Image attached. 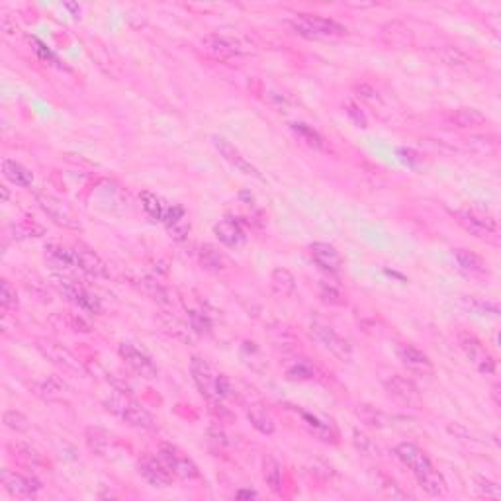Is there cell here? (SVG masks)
<instances>
[{
  "label": "cell",
  "mask_w": 501,
  "mask_h": 501,
  "mask_svg": "<svg viewBox=\"0 0 501 501\" xmlns=\"http://www.w3.org/2000/svg\"><path fill=\"white\" fill-rule=\"evenodd\" d=\"M0 480H2L4 490L10 495H14V497H20V500H32L41 490L40 480H35L32 476H22V474H16V472H10L9 468L2 470Z\"/></svg>",
  "instance_id": "cell-12"
},
{
  "label": "cell",
  "mask_w": 501,
  "mask_h": 501,
  "mask_svg": "<svg viewBox=\"0 0 501 501\" xmlns=\"http://www.w3.org/2000/svg\"><path fill=\"white\" fill-rule=\"evenodd\" d=\"M454 218L470 235H474L478 239H484V241L497 239V221L490 214L466 208V210L454 211Z\"/></svg>",
  "instance_id": "cell-5"
},
{
  "label": "cell",
  "mask_w": 501,
  "mask_h": 501,
  "mask_svg": "<svg viewBox=\"0 0 501 501\" xmlns=\"http://www.w3.org/2000/svg\"><path fill=\"white\" fill-rule=\"evenodd\" d=\"M2 175H4V178L10 180L12 185L22 186V188H28V186H32L33 182L32 172L26 169V167H22L20 163L12 161V159H4V161H2Z\"/></svg>",
  "instance_id": "cell-24"
},
{
  "label": "cell",
  "mask_w": 501,
  "mask_h": 501,
  "mask_svg": "<svg viewBox=\"0 0 501 501\" xmlns=\"http://www.w3.org/2000/svg\"><path fill=\"white\" fill-rule=\"evenodd\" d=\"M294 32L307 40H339L347 35V28L331 18L316 16V14H298L290 20Z\"/></svg>",
  "instance_id": "cell-3"
},
{
  "label": "cell",
  "mask_w": 501,
  "mask_h": 501,
  "mask_svg": "<svg viewBox=\"0 0 501 501\" xmlns=\"http://www.w3.org/2000/svg\"><path fill=\"white\" fill-rule=\"evenodd\" d=\"M159 456L167 464V468L172 472V476L182 478V480L200 478V470L196 466V462L188 454L182 453L178 446L170 445V443H163L161 448H159Z\"/></svg>",
  "instance_id": "cell-7"
},
{
  "label": "cell",
  "mask_w": 501,
  "mask_h": 501,
  "mask_svg": "<svg viewBox=\"0 0 501 501\" xmlns=\"http://www.w3.org/2000/svg\"><path fill=\"white\" fill-rule=\"evenodd\" d=\"M214 147L218 149V153L226 159L231 167H235V169L239 170V172H243V175H249V177H255V178H263L260 177V172L257 167H253L245 157H243L241 153H239V149H235L227 139L219 138V136H214Z\"/></svg>",
  "instance_id": "cell-19"
},
{
  "label": "cell",
  "mask_w": 501,
  "mask_h": 501,
  "mask_svg": "<svg viewBox=\"0 0 501 501\" xmlns=\"http://www.w3.org/2000/svg\"><path fill=\"white\" fill-rule=\"evenodd\" d=\"M0 306H2L4 312H10V309H16L18 307L16 290L12 288V284L6 278L0 282Z\"/></svg>",
  "instance_id": "cell-35"
},
{
  "label": "cell",
  "mask_w": 501,
  "mask_h": 501,
  "mask_svg": "<svg viewBox=\"0 0 501 501\" xmlns=\"http://www.w3.org/2000/svg\"><path fill=\"white\" fill-rule=\"evenodd\" d=\"M396 355L400 358V363L404 364L405 368L413 374L419 376H429L433 374V363L421 348H417L412 343H397Z\"/></svg>",
  "instance_id": "cell-14"
},
{
  "label": "cell",
  "mask_w": 501,
  "mask_h": 501,
  "mask_svg": "<svg viewBox=\"0 0 501 501\" xmlns=\"http://www.w3.org/2000/svg\"><path fill=\"white\" fill-rule=\"evenodd\" d=\"M312 337L321 345V347L331 353L333 356H337L343 363H348L353 358V347L345 337H341L339 333L335 331L333 327L325 324H312Z\"/></svg>",
  "instance_id": "cell-8"
},
{
  "label": "cell",
  "mask_w": 501,
  "mask_h": 501,
  "mask_svg": "<svg viewBox=\"0 0 501 501\" xmlns=\"http://www.w3.org/2000/svg\"><path fill=\"white\" fill-rule=\"evenodd\" d=\"M270 288L280 298H290L296 292V278L286 268H275L270 275Z\"/></svg>",
  "instance_id": "cell-23"
},
{
  "label": "cell",
  "mask_w": 501,
  "mask_h": 501,
  "mask_svg": "<svg viewBox=\"0 0 501 501\" xmlns=\"http://www.w3.org/2000/svg\"><path fill=\"white\" fill-rule=\"evenodd\" d=\"M384 386H386V392L390 394V397H394L397 404L405 405V407H415V409L421 407L419 392H417L412 380H407V378L400 376V374H394V376H390L388 380L384 382Z\"/></svg>",
  "instance_id": "cell-15"
},
{
  "label": "cell",
  "mask_w": 501,
  "mask_h": 501,
  "mask_svg": "<svg viewBox=\"0 0 501 501\" xmlns=\"http://www.w3.org/2000/svg\"><path fill=\"white\" fill-rule=\"evenodd\" d=\"M319 298L324 299L325 304H331V306H345L347 299L343 296V292L333 286V284H321V290H319Z\"/></svg>",
  "instance_id": "cell-36"
},
{
  "label": "cell",
  "mask_w": 501,
  "mask_h": 501,
  "mask_svg": "<svg viewBox=\"0 0 501 501\" xmlns=\"http://www.w3.org/2000/svg\"><path fill=\"white\" fill-rule=\"evenodd\" d=\"M214 233L226 247H241L245 243V231L235 219H221L214 227Z\"/></svg>",
  "instance_id": "cell-21"
},
{
  "label": "cell",
  "mask_w": 501,
  "mask_h": 501,
  "mask_svg": "<svg viewBox=\"0 0 501 501\" xmlns=\"http://www.w3.org/2000/svg\"><path fill=\"white\" fill-rule=\"evenodd\" d=\"M302 417H304V421H306L307 427L312 429L317 436H321L324 441H329L331 436H335V431H333L331 423H324V421L317 419L316 415H309V413H302Z\"/></svg>",
  "instance_id": "cell-33"
},
{
  "label": "cell",
  "mask_w": 501,
  "mask_h": 501,
  "mask_svg": "<svg viewBox=\"0 0 501 501\" xmlns=\"http://www.w3.org/2000/svg\"><path fill=\"white\" fill-rule=\"evenodd\" d=\"M35 202L40 206L41 210L48 214V218L57 224V226L67 227V229H79L81 224L79 219L75 218V214L71 211L69 206L61 202L59 198H55L53 194H48V192H38L35 194Z\"/></svg>",
  "instance_id": "cell-9"
},
{
  "label": "cell",
  "mask_w": 501,
  "mask_h": 501,
  "mask_svg": "<svg viewBox=\"0 0 501 501\" xmlns=\"http://www.w3.org/2000/svg\"><path fill=\"white\" fill-rule=\"evenodd\" d=\"M478 490L484 493V495H488V497H500L501 495L500 485L493 484L490 480H484V478H478Z\"/></svg>",
  "instance_id": "cell-39"
},
{
  "label": "cell",
  "mask_w": 501,
  "mask_h": 501,
  "mask_svg": "<svg viewBox=\"0 0 501 501\" xmlns=\"http://www.w3.org/2000/svg\"><path fill=\"white\" fill-rule=\"evenodd\" d=\"M73 250L77 268H81L82 272H87L89 276H94V278H108L110 276L106 263L100 259L98 253H94L89 247H84V245H75Z\"/></svg>",
  "instance_id": "cell-18"
},
{
  "label": "cell",
  "mask_w": 501,
  "mask_h": 501,
  "mask_svg": "<svg viewBox=\"0 0 501 501\" xmlns=\"http://www.w3.org/2000/svg\"><path fill=\"white\" fill-rule=\"evenodd\" d=\"M458 345L464 351V355L468 356L470 363L474 364L482 374H493L495 372V358L474 333L458 331Z\"/></svg>",
  "instance_id": "cell-6"
},
{
  "label": "cell",
  "mask_w": 501,
  "mask_h": 501,
  "mask_svg": "<svg viewBox=\"0 0 501 501\" xmlns=\"http://www.w3.org/2000/svg\"><path fill=\"white\" fill-rule=\"evenodd\" d=\"M309 255L316 263L317 267L321 268L324 272L329 275H339L341 268H343V259H341L339 250L335 249L329 243H312L309 245Z\"/></svg>",
  "instance_id": "cell-16"
},
{
  "label": "cell",
  "mask_w": 501,
  "mask_h": 501,
  "mask_svg": "<svg viewBox=\"0 0 501 501\" xmlns=\"http://www.w3.org/2000/svg\"><path fill=\"white\" fill-rule=\"evenodd\" d=\"M454 259L458 263V268L462 272H466L470 276L485 275V260L476 253H472L468 249H456L454 250Z\"/></svg>",
  "instance_id": "cell-22"
},
{
  "label": "cell",
  "mask_w": 501,
  "mask_h": 501,
  "mask_svg": "<svg viewBox=\"0 0 501 501\" xmlns=\"http://www.w3.org/2000/svg\"><path fill=\"white\" fill-rule=\"evenodd\" d=\"M57 286H59V290L65 294V298L71 302V304H75L77 307H81V309H84V312H89V314H98L100 309H102V306H100V299L94 296V294H90L84 286H81V284L73 282V280H65V278H57Z\"/></svg>",
  "instance_id": "cell-13"
},
{
  "label": "cell",
  "mask_w": 501,
  "mask_h": 501,
  "mask_svg": "<svg viewBox=\"0 0 501 501\" xmlns=\"http://www.w3.org/2000/svg\"><path fill=\"white\" fill-rule=\"evenodd\" d=\"M290 128L296 133V138L304 141L307 147H312L316 151H327V141L324 139V136L314 128H309L307 123H292Z\"/></svg>",
  "instance_id": "cell-25"
},
{
  "label": "cell",
  "mask_w": 501,
  "mask_h": 501,
  "mask_svg": "<svg viewBox=\"0 0 501 501\" xmlns=\"http://www.w3.org/2000/svg\"><path fill=\"white\" fill-rule=\"evenodd\" d=\"M347 114L355 120L356 126H360V128H366V118H364V114L356 108L355 104H348L347 106Z\"/></svg>",
  "instance_id": "cell-41"
},
{
  "label": "cell",
  "mask_w": 501,
  "mask_h": 501,
  "mask_svg": "<svg viewBox=\"0 0 501 501\" xmlns=\"http://www.w3.org/2000/svg\"><path fill=\"white\" fill-rule=\"evenodd\" d=\"M355 443H356V446L363 451V453H366V454L378 453V445H374V441H370V436L358 435V433H355Z\"/></svg>",
  "instance_id": "cell-40"
},
{
  "label": "cell",
  "mask_w": 501,
  "mask_h": 501,
  "mask_svg": "<svg viewBox=\"0 0 501 501\" xmlns=\"http://www.w3.org/2000/svg\"><path fill=\"white\" fill-rule=\"evenodd\" d=\"M263 478L272 492H282V466L272 456H267L263 461Z\"/></svg>",
  "instance_id": "cell-30"
},
{
  "label": "cell",
  "mask_w": 501,
  "mask_h": 501,
  "mask_svg": "<svg viewBox=\"0 0 501 501\" xmlns=\"http://www.w3.org/2000/svg\"><path fill=\"white\" fill-rule=\"evenodd\" d=\"M237 497H257V492H250V490H241V492H237Z\"/></svg>",
  "instance_id": "cell-42"
},
{
  "label": "cell",
  "mask_w": 501,
  "mask_h": 501,
  "mask_svg": "<svg viewBox=\"0 0 501 501\" xmlns=\"http://www.w3.org/2000/svg\"><path fill=\"white\" fill-rule=\"evenodd\" d=\"M190 372H192L196 388L200 390V394L208 400V404L211 407L221 405V400L231 396V382L227 380L226 374L216 370V366L208 363L202 356H194L192 358Z\"/></svg>",
  "instance_id": "cell-2"
},
{
  "label": "cell",
  "mask_w": 501,
  "mask_h": 501,
  "mask_svg": "<svg viewBox=\"0 0 501 501\" xmlns=\"http://www.w3.org/2000/svg\"><path fill=\"white\" fill-rule=\"evenodd\" d=\"M4 425L9 429H12V431L22 433V431H28L30 421H28V417H26L24 413L16 412V409H10V412L4 413Z\"/></svg>",
  "instance_id": "cell-38"
},
{
  "label": "cell",
  "mask_w": 501,
  "mask_h": 501,
  "mask_svg": "<svg viewBox=\"0 0 501 501\" xmlns=\"http://www.w3.org/2000/svg\"><path fill=\"white\" fill-rule=\"evenodd\" d=\"M106 407L112 413H116L120 419H123L128 425L136 429H155V417L147 412L143 405L131 400L130 396H123L120 392H116L106 400Z\"/></svg>",
  "instance_id": "cell-4"
},
{
  "label": "cell",
  "mask_w": 501,
  "mask_h": 501,
  "mask_svg": "<svg viewBox=\"0 0 501 501\" xmlns=\"http://www.w3.org/2000/svg\"><path fill=\"white\" fill-rule=\"evenodd\" d=\"M451 121L458 128H478V126H484L488 120L476 108H458L451 114Z\"/></svg>",
  "instance_id": "cell-28"
},
{
  "label": "cell",
  "mask_w": 501,
  "mask_h": 501,
  "mask_svg": "<svg viewBox=\"0 0 501 501\" xmlns=\"http://www.w3.org/2000/svg\"><path fill=\"white\" fill-rule=\"evenodd\" d=\"M247 417H249L250 425L257 429L259 433H263V435H272V433H275V419L270 417V413H268L265 407H260V405H250L249 409H247Z\"/></svg>",
  "instance_id": "cell-26"
},
{
  "label": "cell",
  "mask_w": 501,
  "mask_h": 501,
  "mask_svg": "<svg viewBox=\"0 0 501 501\" xmlns=\"http://www.w3.org/2000/svg\"><path fill=\"white\" fill-rule=\"evenodd\" d=\"M200 260H202V265L208 270H219V268H224V257L219 255V250H216L211 245H204L202 249H200Z\"/></svg>",
  "instance_id": "cell-34"
},
{
  "label": "cell",
  "mask_w": 501,
  "mask_h": 501,
  "mask_svg": "<svg viewBox=\"0 0 501 501\" xmlns=\"http://www.w3.org/2000/svg\"><path fill=\"white\" fill-rule=\"evenodd\" d=\"M45 250H48L49 263H51L55 268H77L73 247L49 245V247H45Z\"/></svg>",
  "instance_id": "cell-27"
},
{
  "label": "cell",
  "mask_w": 501,
  "mask_h": 501,
  "mask_svg": "<svg viewBox=\"0 0 501 501\" xmlns=\"http://www.w3.org/2000/svg\"><path fill=\"white\" fill-rule=\"evenodd\" d=\"M138 468L141 478L153 488H169L172 484V472L167 468V464L161 461V456L159 458L153 454L141 456L138 462Z\"/></svg>",
  "instance_id": "cell-11"
},
{
  "label": "cell",
  "mask_w": 501,
  "mask_h": 501,
  "mask_svg": "<svg viewBox=\"0 0 501 501\" xmlns=\"http://www.w3.org/2000/svg\"><path fill=\"white\" fill-rule=\"evenodd\" d=\"M87 445L92 453L104 456L112 446V436L106 433L104 429L100 427H89L87 429Z\"/></svg>",
  "instance_id": "cell-29"
},
{
  "label": "cell",
  "mask_w": 501,
  "mask_h": 501,
  "mask_svg": "<svg viewBox=\"0 0 501 501\" xmlns=\"http://www.w3.org/2000/svg\"><path fill=\"white\" fill-rule=\"evenodd\" d=\"M394 453L407 468L412 470L413 476L417 478L419 485L429 495H443L446 492L445 480L436 472L433 462L429 461V456L421 451L419 446L413 445V443H400Z\"/></svg>",
  "instance_id": "cell-1"
},
{
  "label": "cell",
  "mask_w": 501,
  "mask_h": 501,
  "mask_svg": "<svg viewBox=\"0 0 501 501\" xmlns=\"http://www.w3.org/2000/svg\"><path fill=\"white\" fill-rule=\"evenodd\" d=\"M188 317H190V327L194 329L198 335H211V321L210 317L204 316L202 312H188Z\"/></svg>",
  "instance_id": "cell-37"
},
{
  "label": "cell",
  "mask_w": 501,
  "mask_h": 501,
  "mask_svg": "<svg viewBox=\"0 0 501 501\" xmlns=\"http://www.w3.org/2000/svg\"><path fill=\"white\" fill-rule=\"evenodd\" d=\"M118 353H120V356L126 360V364L130 366L131 370L136 372L138 376H141V378L155 380L159 376V370H157V364L153 363V358L147 355L143 348L136 347L133 343H121Z\"/></svg>",
  "instance_id": "cell-10"
},
{
  "label": "cell",
  "mask_w": 501,
  "mask_h": 501,
  "mask_svg": "<svg viewBox=\"0 0 501 501\" xmlns=\"http://www.w3.org/2000/svg\"><path fill=\"white\" fill-rule=\"evenodd\" d=\"M316 376V370H314V366L307 363V360H296V363H292L288 368H286V378L288 380H294V382H302V380H312Z\"/></svg>",
  "instance_id": "cell-32"
},
{
  "label": "cell",
  "mask_w": 501,
  "mask_h": 501,
  "mask_svg": "<svg viewBox=\"0 0 501 501\" xmlns=\"http://www.w3.org/2000/svg\"><path fill=\"white\" fill-rule=\"evenodd\" d=\"M2 198L9 200V190H6V186H2Z\"/></svg>",
  "instance_id": "cell-43"
},
{
  "label": "cell",
  "mask_w": 501,
  "mask_h": 501,
  "mask_svg": "<svg viewBox=\"0 0 501 501\" xmlns=\"http://www.w3.org/2000/svg\"><path fill=\"white\" fill-rule=\"evenodd\" d=\"M202 48L210 53V55L218 57V59H231V57H239L245 53V49L237 40L227 38V35H219V33H210L202 40Z\"/></svg>",
  "instance_id": "cell-17"
},
{
  "label": "cell",
  "mask_w": 501,
  "mask_h": 501,
  "mask_svg": "<svg viewBox=\"0 0 501 501\" xmlns=\"http://www.w3.org/2000/svg\"><path fill=\"white\" fill-rule=\"evenodd\" d=\"M139 200H141V206H143L145 214L153 219V221H163V219H165L167 208H165V204H163V200L159 196L149 192V190H143V192L139 194Z\"/></svg>",
  "instance_id": "cell-31"
},
{
  "label": "cell",
  "mask_w": 501,
  "mask_h": 501,
  "mask_svg": "<svg viewBox=\"0 0 501 501\" xmlns=\"http://www.w3.org/2000/svg\"><path fill=\"white\" fill-rule=\"evenodd\" d=\"M165 226L169 229L170 237L175 241H185L188 233H190V219L186 216V210L178 204H172L170 208L165 211Z\"/></svg>",
  "instance_id": "cell-20"
}]
</instances>
